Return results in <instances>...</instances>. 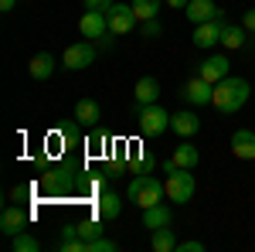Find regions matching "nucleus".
<instances>
[{
  "label": "nucleus",
  "instance_id": "nucleus-1",
  "mask_svg": "<svg viewBox=\"0 0 255 252\" xmlns=\"http://www.w3.org/2000/svg\"><path fill=\"white\" fill-rule=\"evenodd\" d=\"M249 96H252V85H249L245 78H238V75H228L215 85L211 106H215L221 116H232V113H238V109L249 102Z\"/></svg>",
  "mask_w": 255,
  "mask_h": 252
},
{
  "label": "nucleus",
  "instance_id": "nucleus-2",
  "mask_svg": "<svg viewBox=\"0 0 255 252\" xmlns=\"http://www.w3.org/2000/svg\"><path fill=\"white\" fill-rule=\"evenodd\" d=\"M167 198V184L157 181L153 174H136L129 181V201L139 205V208H150V205H160Z\"/></svg>",
  "mask_w": 255,
  "mask_h": 252
},
{
  "label": "nucleus",
  "instance_id": "nucleus-3",
  "mask_svg": "<svg viewBox=\"0 0 255 252\" xmlns=\"http://www.w3.org/2000/svg\"><path fill=\"white\" fill-rule=\"evenodd\" d=\"M136 119H139V133L143 136H160L170 130V113L160 106V102H150V106H136Z\"/></svg>",
  "mask_w": 255,
  "mask_h": 252
},
{
  "label": "nucleus",
  "instance_id": "nucleus-4",
  "mask_svg": "<svg viewBox=\"0 0 255 252\" xmlns=\"http://www.w3.org/2000/svg\"><path fill=\"white\" fill-rule=\"evenodd\" d=\"M163 184H167V201H174V205H187L197 191V181L187 167H177L174 174H167Z\"/></svg>",
  "mask_w": 255,
  "mask_h": 252
},
{
  "label": "nucleus",
  "instance_id": "nucleus-5",
  "mask_svg": "<svg viewBox=\"0 0 255 252\" xmlns=\"http://www.w3.org/2000/svg\"><path fill=\"white\" fill-rule=\"evenodd\" d=\"M96 41H79V44H72V48H65V58L61 65L68 68V72H82V68H89L92 61H96Z\"/></svg>",
  "mask_w": 255,
  "mask_h": 252
},
{
  "label": "nucleus",
  "instance_id": "nucleus-6",
  "mask_svg": "<svg viewBox=\"0 0 255 252\" xmlns=\"http://www.w3.org/2000/svg\"><path fill=\"white\" fill-rule=\"evenodd\" d=\"M106 17H109V31H113V34H129L139 24L133 3H113V7L106 10Z\"/></svg>",
  "mask_w": 255,
  "mask_h": 252
},
{
  "label": "nucleus",
  "instance_id": "nucleus-7",
  "mask_svg": "<svg viewBox=\"0 0 255 252\" xmlns=\"http://www.w3.org/2000/svg\"><path fill=\"white\" fill-rule=\"evenodd\" d=\"M180 99L191 102V106H211V99H215V85L204 82L201 75H194V78H187V82L180 85Z\"/></svg>",
  "mask_w": 255,
  "mask_h": 252
},
{
  "label": "nucleus",
  "instance_id": "nucleus-8",
  "mask_svg": "<svg viewBox=\"0 0 255 252\" xmlns=\"http://www.w3.org/2000/svg\"><path fill=\"white\" fill-rule=\"evenodd\" d=\"M79 31H82V38H89V41H102L106 34H113L106 10H85L79 20Z\"/></svg>",
  "mask_w": 255,
  "mask_h": 252
},
{
  "label": "nucleus",
  "instance_id": "nucleus-9",
  "mask_svg": "<svg viewBox=\"0 0 255 252\" xmlns=\"http://www.w3.org/2000/svg\"><path fill=\"white\" fill-rule=\"evenodd\" d=\"M197 75L204 78V82H211V85H218L221 78L232 75V61L225 58V55H208V58L197 65Z\"/></svg>",
  "mask_w": 255,
  "mask_h": 252
},
{
  "label": "nucleus",
  "instance_id": "nucleus-10",
  "mask_svg": "<svg viewBox=\"0 0 255 252\" xmlns=\"http://www.w3.org/2000/svg\"><path fill=\"white\" fill-rule=\"evenodd\" d=\"M221 34H225V24L221 20H204V24H194V44L197 48H204V51H211L215 44H221Z\"/></svg>",
  "mask_w": 255,
  "mask_h": 252
},
{
  "label": "nucleus",
  "instance_id": "nucleus-11",
  "mask_svg": "<svg viewBox=\"0 0 255 252\" xmlns=\"http://www.w3.org/2000/svg\"><path fill=\"white\" fill-rule=\"evenodd\" d=\"M27 222H31V218H27V212H24V208H17V205H7V208H3V215H0V232L14 239V235L27 232Z\"/></svg>",
  "mask_w": 255,
  "mask_h": 252
},
{
  "label": "nucleus",
  "instance_id": "nucleus-12",
  "mask_svg": "<svg viewBox=\"0 0 255 252\" xmlns=\"http://www.w3.org/2000/svg\"><path fill=\"white\" fill-rule=\"evenodd\" d=\"M170 130H174L180 140H191V136L201 130V116H197V113H191V109H180V113H174V116H170Z\"/></svg>",
  "mask_w": 255,
  "mask_h": 252
},
{
  "label": "nucleus",
  "instance_id": "nucleus-13",
  "mask_svg": "<svg viewBox=\"0 0 255 252\" xmlns=\"http://www.w3.org/2000/svg\"><path fill=\"white\" fill-rule=\"evenodd\" d=\"M221 10H218L215 0H187V7H184V17L191 20V24H204V20H215Z\"/></svg>",
  "mask_w": 255,
  "mask_h": 252
},
{
  "label": "nucleus",
  "instance_id": "nucleus-14",
  "mask_svg": "<svg viewBox=\"0 0 255 252\" xmlns=\"http://www.w3.org/2000/svg\"><path fill=\"white\" fill-rule=\"evenodd\" d=\"M232 154L238 160H255V130H235L232 133Z\"/></svg>",
  "mask_w": 255,
  "mask_h": 252
},
{
  "label": "nucleus",
  "instance_id": "nucleus-15",
  "mask_svg": "<svg viewBox=\"0 0 255 252\" xmlns=\"http://www.w3.org/2000/svg\"><path fill=\"white\" fill-rule=\"evenodd\" d=\"M96 215H102L106 222L119 218V215H123V198H119L116 191H102L96 198Z\"/></svg>",
  "mask_w": 255,
  "mask_h": 252
},
{
  "label": "nucleus",
  "instance_id": "nucleus-16",
  "mask_svg": "<svg viewBox=\"0 0 255 252\" xmlns=\"http://www.w3.org/2000/svg\"><path fill=\"white\" fill-rule=\"evenodd\" d=\"M55 55L51 51H38L34 58H31V65H27V72H31V78H38V82H44V78H51V72H55Z\"/></svg>",
  "mask_w": 255,
  "mask_h": 252
},
{
  "label": "nucleus",
  "instance_id": "nucleus-17",
  "mask_svg": "<svg viewBox=\"0 0 255 252\" xmlns=\"http://www.w3.org/2000/svg\"><path fill=\"white\" fill-rule=\"evenodd\" d=\"M133 96H136V106H150V102H157V99H160V82L153 75H143L136 82V89H133Z\"/></svg>",
  "mask_w": 255,
  "mask_h": 252
},
{
  "label": "nucleus",
  "instance_id": "nucleus-18",
  "mask_svg": "<svg viewBox=\"0 0 255 252\" xmlns=\"http://www.w3.org/2000/svg\"><path fill=\"white\" fill-rule=\"evenodd\" d=\"M75 119H79L82 126H96L99 119H102V106H99L96 99H79V106H75Z\"/></svg>",
  "mask_w": 255,
  "mask_h": 252
},
{
  "label": "nucleus",
  "instance_id": "nucleus-19",
  "mask_svg": "<svg viewBox=\"0 0 255 252\" xmlns=\"http://www.w3.org/2000/svg\"><path fill=\"white\" fill-rule=\"evenodd\" d=\"M174 164L177 167H187V171H194L197 164H201V154H197L194 143H187V140H180L174 147Z\"/></svg>",
  "mask_w": 255,
  "mask_h": 252
},
{
  "label": "nucleus",
  "instance_id": "nucleus-20",
  "mask_svg": "<svg viewBox=\"0 0 255 252\" xmlns=\"http://www.w3.org/2000/svg\"><path fill=\"white\" fill-rule=\"evenodd\" d=\"M174 222V215L167 205H150V208H143V225L146 229H163V225H170Z\"/></svg>",
  "mask_w": 255,
  "mask_h": 252
},
{
  "label": "nucleus",
  "instance_id": "nucleus-21",
  "mask_svg": "<svg viewBox=\"0 0 255 252\" xmlns=\"http://www.w3.org/2000/svg\"><path fill=\"white\" fill-rule=\"evenodd\" d=\"M150 246H153V252H174L180 242H177V235L170 225H163V229H153V239H150Z\"/></svg>",
  "mask_w": 255,
  "mask_h": 252
},
{
  "label": "nucleus",
  "instance_id": "nucleus-22",
  "mask_svg": "<svg viewBox=\"0 0 255 252\" xmlns=\"http://www.w3.org/2000/svg\"><path fill=\"white\" fill-rule=\"evenodd\" d=\"M245 41H249L245 24H225V34H221V44H225V48H232V51H235V48L245 44Z\"/></svg>",
  "mask_w": 255,
  "mask_h": 252
},
{
  "label": "nucleus",
  "instance_id": "nucleus-23",
  "mask_svg": "<svg viewBox=\"0 0 255 252\" xmlns=\"http://www.w3.org/2000/svg\"><path fill=\"white\" fill-rule=\"evenodd\" d=\"M102 215H96V218H82V222H75V232L82 235V239H99L102 235Z\"/></svg>",
  "mask_w": 255,
  "mask_h": 252
},
{
  "label": "nucleus",
  "instance_id": "nucleus-24",
  "mask_svg": "<svg viewBox=\"0 0 255 252\" xmlns=\"http://www.w3.org/2000/svg\"><path fill=\"white\" fill-rule=\"evenodd\" d=\"M160 3H163V0H133V10H136L139 20H153L157 10H160Z\"/></svg>",
  "mask_w": 255,
  "mask_h": 252
},
{
  "label": "nucleus",
  "instance_id": "nucleus-25",
  "mask_svg": "<svg viewBox=\"0 0 255 252\" xmlns=\"http://www.w3.org/2000/svg\"><path fill=\"white\" fill-rule=\"evenodd\" d=\"M10 246H14V252H38V249H41V242H38L31 232L14 235V239H10Z\"/></svg>",
  "mask_w": 255,
  "mask_h": 252
},
{
  "label": "nucleus",
  "instance_id": "nucleus-26",
  "mask_svg": "<svg viewBox=\"0 0 255 252\" xmlns=\"http://www.w3.org/2000/svg\"><path fill=\"white\" fill-rule=\"evenodd\" d=\"M119 246L113 239H106V235H99V239H85V252H116Z\"/></svg>",
  "mask_w": 255,
  "mask_h": 252
},
{
  "label": "nucleus",
  "instance_id": "nucleus-27",
  "mask_svg": "<svg viewBox=\"0 0 255 252\" xmlns=\"http://www.w3.org/2000/svg\"><path fill=\"white\" fill-rule=\"evenodd\" d=\"M139 31H143V38H160V34H163V24H160L157 17H153V20H143V24H139Z\"/></svg>",
  "mask_w": 255,
  "mask_h": 252
},
{
  "label": "nucleus",
  "instance_id": "nucleus-28",
  "mask_svg": "<svg viewBox=\"0 0 255 252\" xmlns=\"http://www.w3.org/2000/svg\"><path fill=\"white\" fill-rule=\"evenodd\" d=\"M89 150H92V154H102V150H106V133H102V130H92V133H89Z\"/></svg>",
  "mask_w": 255,
  "mask_h": 252
},
{
  "label": "nucleus",
  "instance_id": "nucleus-29",
  "mask_svg": "<svg viewBox=\"0 0 255 252\" xmlns=\"http://www.w3.org/2000/svg\"><path fill=\"white\" fill-rule=\"evenodd\" d=\"M177 249H180V252H204V242H197V239H184Z\"/></svg>",
  "mask_w": 255,
  "mask_h": 252
},
{
  "label": "nucleus",
  "instance_id": "nucleus-30",
  "mask_svg": "<svg viewBox=\"0 0 255 252\" xmlns=\"http://www.w3.org/2000/svg\"><path fill=\"white\" fill-rule=\"evenodd\" d=\"M116 0H85V10H109Z\"/></svg>",
  "mask_w": 255,
  "mask_h": 252
},
{
  "label": "nucleus",
  "instance_id": "nucleus-31",
  "mask_svg": "<svg viewBox=\"0 0 255 252\" xmlns=\"http://www.w3.org/2000/svg\"><path fill=\"white\" fill-rule=\"evenodd\" d=\"M242 24H245V31H249V34H255V7H252V10H245Z\"/></svg>",
  "mask_w": 255,
  "mask_h": 252
},
{
  "label": "nucleus",
  "instance_id": "nucleus-32",
  "mask_svg": "<svg viewBox=\"0 0 255 252\" xmlns=\"http://www.w3.org/2000/svg\"><path fill=\"white\" fill-rule=\"evenodd\" d=\"M163 3H167V7H174V10H184V7H187V0H163Z\"/></svg>",
  "mask_w": 255,
  "mask_h": 252
},
{
  "label": "nucleus",
  "instance_id": "nucleus-33",
  "mask_svg": "<svg viewBox=\"0 0 255 252\" xmlns=\"http://www.w3.org/2000/svg\"><path fill=\"white\" fill-rule=\"evenodd\" d=\"M10 198H14V201H20V198H27V188H14V191H10Z\"/></svg>",
  "mask_w": 255,
  "mask_h": 252
},
{
  "label": "nucleus",
  "instance_id": "nucleus-34",
  "mask_svg": "<svg viewBox=\"0 0 255 252\" xmlns=\"http://www.w3.org/2000/svg\"><path fill=\"white\" fill-rule=\"evenodd\" d=\"M14 3L17 0H0V10H14Z\"/></svg>",
  "mask_w": 255,
  "mask_h": 252
}]
</instances>
